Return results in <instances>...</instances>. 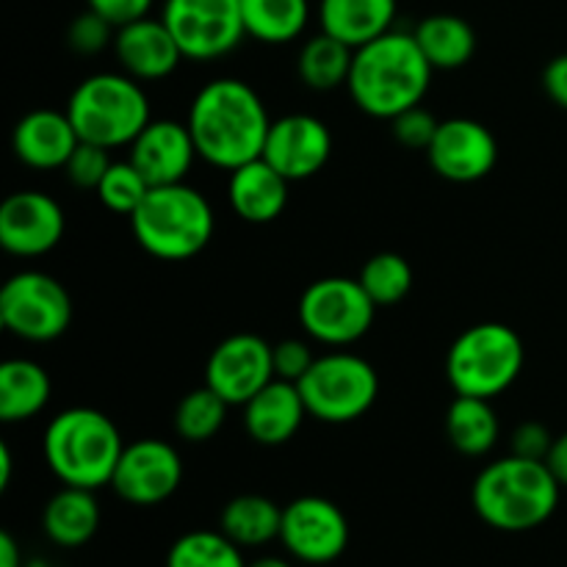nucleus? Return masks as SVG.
<instances>
[{
    "label": "nucleus",
    "mask_w": 567,
    "mask_h": 567,
    "mask_svg": "<svg viewBox=\"0 0 567 567\" xmlns=\"http://www.w3.org/2000/svg\"><path fill=\"white\" fill-rule=\"evenodd\" d=\"M0 567H22L20 548H17L14 537H11L9 532L0 535Z\"/></svg>",
    "instance_id": "37998d69"
},
{
    "label": "nucleus",
    "mask_w": 567,
    "mask_h": 567,
    "mask_svg": "<svg viewBox=\"0 0 567 567\" xmlns=\"http://www.w3.org/2000/svg\"><path fill=\"white\" fill-rule=\"evenodd\" d=\"M64 230V210L44 192H14L0 205V247L17 258L48 255L59 247Z\"/></svg>",
    "instance_id": "2eb2a0df"
},
{
    "label": "nucleus",
    "mask_w": 567,
    "mask_h": 567,
    "mask_svg": "<svg viewBox=\"0 0 567 567\" xmlns=\"http://www.w3.org/2000/svg\"><path fill=\"white\" fill-rule=\"evenodd\" d=\"M66 114L81 142L105 150L131 147L133 138L153 120L142 83L127 72H94L83 78L72 89Z\"/></svg>",
    "instance_id": "423d86ee"
},
{
    "label": "nucleus",
    "mask_w": 567,
    "mask_h": 567,
    "mask_svg": "<svg viewBox=\"0 0 567 567\" xmlns=\"http://www.w3.org/2000/svg\"><path fill=\"white\" fill-rule=\"evenodd\" d=\"M42 449L61 485L97 491L111 485L125 443L111 415L94 408H70L50 421Z\"/></svg>",
    "instance_id": "20e7f679"
},
{
    "label": "nucleus",
    "mask_w": 567,
    "mask_h": 567,
    "mask_svg": "<svg viewBox=\"0 0 567 567\" xmlns=\"http://www.w3.org/2000/svg\"><path fill=\"white\" fill-rule=\"evenodd\" d=\"M166 567H247L241 546L225 532H188L172 543L166 554Z\"/></svg>",
    "instance_id": "2f4dec72"
},
{
    "label": "nucleus",
    "mask_w": 567,
    "mask_h": 567,
    "mask_svg": "<svg viewBox=\"0 0 567 567\" xmlns=\"http://www.w3.org/2000/svg\"><path fill=\"white\" fill-rule=\"evenodd\" d=\"M28 567H53V565H42V563H33V565H28Z\"/></svg>",
    "instance_id": "49530a36"
},
{
    "label": "nucleus",
    "mask_w": 567,
    "mask_h": 567,
    "mask_svg": "<svg viewBox=\"0 0 567 567\" xmlns=\"http://www.w3.org/2000/svg\"><path fill=\"white\" fill-rule=\"evenodd\" d=\"M554 446V435L537 421H524L513 432V454L526 460H548Z\"/></svg>",
    "instance_id": "58836bf2"
},
{
    "label": "nucleus",
    "mask_w": 567,
    "mask_h": 567,
    "mask_svg": "<svg viewBox=\"0 0 567 567\" xmlns=\"http://www.w3.org/2000/svg\"><path fill=\"white\" fill-rule=\"evenodd\" d=\"M308 415L321 424H352L363 419L380 396V374L354 352H330L313 360L297 382Z\"/></svg>",
    "instance_id": "6e6552de"
},
{
    "label": "nucleus",
    "mask_w": 567,
    "mask_h": 567,
    "mask_svg": "<svg viewBox=\"0 0 567 567\" xmlns=\"http://www.w3.org/2000/svg\"><path fill=\"white\" fill-rule=\"evenodd\" d=\"M282 507L258 493L230 498L219 515V529L241 548H258L280 540Z\"/></svg>",
    "instance_id": "bb28decb"
},
{
    "label": "nucleus",
    "mask_w": 567,
    "mask_h": 567,
    "mask_svg": "<svg viewBox=\"0 0 567 567\" xmlns=\"http://www.w3.org/2000/svg\"><path fill=\"white\" fill-rule=\"evenodd\" d=\"M354 48H349L341 39L319 31L302 44L297 59L299 81L313 92H332L338 86H347L349 72H352Z\"/></svg>",
    "instance_id": "c85d7f7f"
},
{
    "label": "nucleus",
    "mask_w": 567,
    "mask_h": 567,
    "mask_svg": "<svg viewBox=\"0 0 567 567\" xmlns=\"http://www.w3.org/2000/svg\"><path fill=\"white\" fill-rule=\"evenodd\" d=\"M227 408L230 404L214 388H194L177 402L172 424H175V432L186 443H205L219 435L227 421Z\"/></svg>",
    "instance_id": "7c9ffc66"
},
{
    "label": "nucleus",
    "mask_w": 567,
    "mask_h": 567,
    "mask_svg": "<svg viewBox=\"0 0 567 567\" xmlns=\"http://www.w3.org/2000/svg\"><path fill=\"white\" fill-rule=\"evenodd\" d=\"M197 158V144L186 122L177 120H150L147 127L133 138L131 161L150 186H172L186 183Z\"/></svg>",
    "instance_id": "a211bd4d"
},
{
    "label": "nucleus",
    "mask_w": 567,
    "mask_h": 567,
    "mask_svg": "<svg viewBox=\"0 0 567 567\" xmlns=\"http://www.w3.org/2000/svg\"><path fill=\"white\" fill-rule=\"evenodd\" d=\"M264 158L288 183L308 181V177L319 175L327 161L332 158L330 127L313 114H288L271 120Z\"/></svg>",
    "instance_id": "f3484780"
},
{
    "label": "nucleus",
    "mask_w": 567,
    "mask_h": 567,
    "mask_svg": "<svg viewBox=\"0 0 567 567\" xmlns=\"http://www.w3.org/2000/svg\"><path fill=\"white\" fill-rule=\"evenodd\" d=\"M42 529L61 548L86 546L100 529V504L94 498V491L70 485L61 487L44 504Z\"/></svg>",
    "instance_id": "b1692460"
},
{
    "label": "nucleus",
    "mask_w": 567,
    "mask_h": 567,
    "mask_svg": "<svg viewBox=\"0 0 567 567\" xmlns=\"http://www.w3.org/2000/svg\"><path fill=\"white\" fill-rule=\"evenodd\" d=\"M524 341L502 321H482L460 332L446 354L449 385L457 396L496 399L524 371Z\"/></svg>",
    "instance_id": "0eeeda50"
},
{
    "label": "nucleus",
    "mask_w": 567,
    "mask_h": 567,
    "mask_svg": "<svg viewBox=\"0 0 567 567\" xmlns=\"http://www.w3.org/2000/svg\"><path fill=\"white\" fill-rule=\"evenodd\" d=\"M415 42L424 50L432 70L452 72L468 64L476 53V33L457 14H430L415 25Z\"/></svg>",
    "instance_id": "a878e982"
},
{
    "label": "nucleus",
    "mask_w": 567,
    "mask_h": 567,
    "mask_svg": "<svg viewBox=\"0 0 567 567\" xmlns=\"http://www.w3.org/2000/svg\"><path fill=\"white\" fill-rule=\"evenodd\" d=\"M11 449L9 443H3L0 446V491H6V487L11 485Z\"/></svg>",
    "instance_id": "c03bdc74"
},
{
    "label": "nucleus",
    "mask_w": 567,
    "mask_h": 567,
    "mask_svg": "<svg viewBox=\"0 0 567 567\" xmlns=\"http://www.w3.org/2000/svg\"><path fill=\"white\" fill-rule=\"evenodd\" d=\"M50 393L53 382L37 360L14 358L0 365V421L6 424L37 419L48 408Z\"/></svg>",
    "instance_id": "393cba45"
},
{
    "label": "nucleus",
    "mask_w": 567,
    "mask_h": 567,
    "mask_svg": "<svg viewBox=\"0 0 567 567\" xmlns=\"http://www.w3.org/2000/svg\"><path fill=\"white\" fill-rule=\"evenodd\" d=\"M150 188L153 186L144 181V175L131 161H114L111 169L105 172L103 183L97 186V197L114 214L133 216L138 205L144 203V197L150 194Z\"/></svg>",
    "instance_id": "72a5a7b5"
},
{
    "label": "nucleus",
    "mask_w": 567,
    "mask_h": 567,
    "mask_svg": "<svg viewBox=\"0 0 567 567\" xmlns=\"http://www.w3.org/2000/svg\"><path fill=\"white\" fill-rule=\"evenodd\" d=\"M548 468H551V474L557 476V482L563 487H567V432H563L559 437H554V446L551 452H548Z\"/></svg>",
    "instance_id": "79ce46f5"
},
{
    "label": "nucleus",
    "mask_w": 567,
    "mask_h": 567,
    "mask_svg": "<svg viewBox=\"0 0 567 567\" xmlns=\"http://www.w3.org/2000/svg\"><path fill=\"white\" fill-rule=\"evenodd\" d=\"M183 482V460L166 441L142 437L122 449L111 487L116 496L136 507H155L177 493Z\"/></svg>",
    "instance_id": "4468645a"
},
{
    "label": "nucleus",
    "mask_w": 567,
    "mask_h": 567,
    "mask_svg": "<svg viewBox=\"0 0 567 567\" xmlns=\"http://www.w3.org/2000/svg\"><path fill=\"white\" fill-rule=\"evenodd\" d=\"M432 172L452 183H476L493 172L498 144L491 127L468 116L443 120L426 150Z\"/></svg>",
    "instance_id": "dca6fc26"
},
{
    "label": "nucleus",
    "mask_w": 567,
    "mask_h": 567,
    "mask_svg": "<svg viewBox=\"0 0 567 567\" xmlns=\"http://www.w3.org/2000/svg\"><path fill=\"white\" fill-rule=\"evenodd\" d=\"M111 164H114V161H111V150L92 142H81L75 147V153L70 155V161H66L64 175L70 177L72 186L83 188V192H89V188L97 192V186L103 183Z\"/></svg>",
    "instance_id": "c9c22d12"
},
{
    "label": "nucleus",
    "mask_w": 567,
    "mask_h": 567,
    "mask_svg": "<svg viewBox=\"0 0 567 567\" xmlns=\"http://www.w3.org/2000/svg\"><path fill=\"white\" fill-rule=\"evenodd\" d=\"M247 567H293V565L286 563V559H280V557H260V559H255V563H249Z\"/></svg>",
    "instance_id": "a18cd8bd"
},
{
    "label": "nucleus",
    "mask_w": 567,
    "mask_h": 567,
    "mask_svg": "<svg viewBox=\"0 0 567 567\" xmlns=\"http://www.w3.org/2000/svg\"><path fill=\"white\" fill-rule=\"evenodd\" d=\"M441 122L435 120L432 111H426L424 105H413V109L402 111L399 116L391 120V133L402 147L408 150H430L432 138H435Z\"/></svg>",
    "instance_id": "e433bc0d"
},
{
    "label": "nucleus",
    "mask_w": 567,
    "mask_h": 567,
    "mask_svg": "<svg viewBox=\"0 0 567 567\" xmlns=\"http://www.w3.org/2000/svg\"><path fill=\"white\" fill-rule=\"evenodd\" d=\"M81 144L66 111H28L11 133V150L31 169H64L70 155Z\"/></svg>",
    "instance_id": "aec40b11"
},
{
    "label": "nucleus",
    "mask_w": 567,
    "mask_h": 567,
    "mask_svg": "<svg viewBox=\"0 0 567 567\" xmlns=\"http://www.w3.org/2000/svg\"><path fill=\"white\" fill-rule=\"evenodd\" d=\"M271 349L275 347L255 332L227 336L205 363V385L214 388L230 408H244L277 377Z\"/></svg>",
    "instance_id": "ddd939ff"
},
{
    "label": "nucleus",
    "mask_w": 567,
    "mask_h": 567,
    "mask_svg": "<svg viewBox=\"0 0 567 567\" xmlns=\"http://www.w3.org/2000/svg\"><path fill=\"white\" fill-rule=\"evenodd\" d=\"M116 25H111L103 14H97L94 9L81 11L75 20L66 28V44L75 50L78 55H97L103 53L109 44H114Z\"/></svg>",
    "instance_id": "f704fd0d"
},
{
    "label": "nucleus",
    "mask_w": 567,
    "mask_h": 567,
    "mask_svg": "<svg viewBox=\"0 0 567 567\" xmlns=\"http://www.w3.org/2000/svg\"><path fill=\"white\" fill-rule=\"evenodd\" d=\"M543 89H546L551 103L567 111V53L548 61L546 70H543Z\"/></svg>",
    "instance_id": "a19ab883"
},
{
    "label": "nucleus",
    "mask_w": 567,
    "mask_h": 567,
    "mask_svg": "<svg viewBox=\"0 0 567 567\" xmlns=\"http://www.w3.org/2000/svg\"><path fill=\"white\" fill-rule=\"evenodd\" d=\"M89 9L103 14L111 25L122 28L133 20H142L153 9V0H86Z\"/></svg>",
    "instance_id": "ea45409f"
},
{
    "label": "nucleus",
    "mask_w": 567,
    "mask_h": 567,
    "mask_svg": "<svg viewBox=\"0 0 567 567\" xmlns=\"http://www.w3.org/2000/svg\"><path fill=\"white\" fill-rule=\"evenodd\" d=\"M271 358H275V374L280 380L299 382L308 374L310 365H313L316 354L310 349V343L302 341V338H286V341L275 343Z\"/></svg>",
    "instance_id": "4c0bfd02"
},
{
    "label": "nucleus",
    "mask_w": 567,
    "mask_h": 567,
    "mask_svg": "<svg viewBox=\"0 0 567 567\" xmlns=\"http://www.w3.org/2000/svg\"><path fill=\"white\" fill-rule=\"evenodd\" d=\"M186 125L199 158L216 169L233 172L264 155L271 116L247 81L216 78L194 94Z\"/></svg>",
    "instance_id": "f257e3e1"
},
{
    "label": "nucleus",
    "mask_w": 567,
    "mask_h": 567,
    "mask_svg": "<svg viewBox=\"0 0 567 567\" xmlns=\"http://www.w3.org/2000/svg\"><path fill=\"white\" fill-rule=\"evenodd\" d=\"M247 37L264 44H288L308 28V0H241Z\"/></svg>",
    "instance_id": "c756f323"
},
{
    "label": "nucleus",
    "mask_w": 567,
    "mask_h": 567,
    "mask_svg": "<svg viewBox=\"0 0 567 567\" xmlns=\"http://www.w3.org/2000/svg\"><path fill=\"white\" fill-rule=\"evenodd\" d=\"M358 280L377 308H391L413 288V266L399 252H377L365 260Z\"/></svg>",
    "instance_id": "473e14b6"
},
{
    "label": "nucleus",
    "mask_w": 567,
    "mask_h": 567,
    "mask_svg": "<svg viewBox=\"0 0 567 567\" xmlns=\"http://www.w3.org/2000/svg\"><path fill=\"white\" fill-rule=\"evenodd\" d=\"M161 20L192 61L221 59L247 37L241 0H166Z\"/></svg>",
    "instance_id": "9b49d317"
},
{
    "label": "nucleus",
    "mask_w": 567,
    "mask_h": 567,
    "mask_svg": "<svg viewBox=\"0 0 567 567\" xmlns=\"http://www.w3.org/2000/svg\"><path fill=\"white\" fill-rule=\"evenodd\" d=\"M396 9V0H319V25L358 50L393 31Z\"/></svg>",
    "instance_id": "5701e85b"
},
{
    "label": "nucleus",
    "mask_w": 567,
    "mask_h": 567,
    "mask_svg": "<svg viewBox=\"0 0 567 567\" xmlns=\"http://www.w3.org/2000/svg\"><path fill=\"white\" fill-rule=\"evenodd\" d=\"M432 72L413 33L388 31L354 50L347 89L363 114L391 122L402 111L424 103Z\"/></svg>",
    "instance_id": "f03ea898"
},
{
    "label": "nucleus",
    "mask_w": 567,
    "mask_h": 567,
    "mask_svg": "<svg viewBox=\"0 0 567 567\" xmlns=\"http://www.w3.org/2000/svg\"><path fill=\"white\" fill-rule=\"evenodd\" d=\"M563 485L546 460L518 454L493 460L471 487L476 515L498 532H532L546 524L559 507Z\"/></svg>",
    "instance_id": "7ed1b4c3"
},
{
    "label": "nucleus",
    "mask_w": 567,
    "mask_h": 567,
    "mask_svg": "<svg viewBox=\"0 0 567 567\" xmlns=\"http://www.w3.org/2000/svg\"><path fill=\"white\" fill-rule=\"evenodd\" d=\"M308 408L297 382L275 377L244 404L247 435L260 446H286L302 426Z\"/></svg>",
    "instance_id": "412c9836"
},
{
    "label": "nucleus",
    "mask_w": 567,
    "mask_h": 567,
    "mask_svg": "<svg viewBox=\"0 0 567 567\" xmlns=\"http://www.w3.org/2000/svg\"><path fill=\"white\" fill-rule=\"evenodd\" d=\"M0 324L22 341H55L72 324L70 291L53 275L37 269L17 271L0 288Z\"/></svg>",
    "instance_id": "9d476101"
},
{
    "label": "nucleus",
    "mask_w": 567,
    "mask_h": 567,
    "mask_svg": "<svg viewBox=\"0 0 567 567\" xmlns=\"http://www.w3.org/2000/svg\"><path fill=\"white\" fill-rule=\"evenodd\" d=\"M449 443L465 457H485L502 435V424L491 399L454 396L446 413Z\"/></svg>",
    "instance_id": "cd10ccee"
},
{
    "label": "nucleus",
    "mask_w": 567,
    "mask_h": 567,
    "mask_svg": "<svg viewBox=\"0 0 567 567\" xmlns=\"http://www.w3.org/2000/svg\"><path fill=\"white\" fill-rule=\"evenodd\" d=\"M299 324L316 343L341 349L374 327L377 305L354 277H321L299 297Z\"/></svg>",
    "instance_id": "1a4fd4ad"
},
{
    "label": "nucleus",
    "mask_w": 567,
    "mask_h": 567,
    "mask_svg": "<svg viewBox=\"0 0 567 567\" xmlns=\"http://www.w3.org/2000/svg\"><path fill=\"white\" fill-rule=\"evenodd\" d=\"M280 543L305 565H330L347 551L349 520L336 502L324 496L293 498L282 507Z\"/></svg>",
    "instance_id": "f8f14e48"
},
{
    "label": "nucleus",
    "mask_w": 567,
    "mask_h": 567,
    "mask_svg": "<svg viewBox=\"0 0 567 567\" xmlns=\"http://www.w3.org/2000/svg\"><path fill=\"white\" fill-rule=\"evenodd\" d=\"M133 238L147 255L169 264L194 258L214 238V208L188 183L153 186L131 216Z\"/></svg>",
    "instance_id": "39448f33"
},
{
    "label": "nucleus",
    "mask_w": 567,
    "mask_h": 567,
    "mask_svg": "<svg viewBox=\"0 0 567 567\" xmlns=\"http://www.w3.org/2000/svg\"><path fill=\"white\" fill-rule=\"evenodd\" d=\"M114 53L122 70L136 81H164L183 61L166 22L150 14L116 28Z\"/></svg>",
    "instance_id": "6ab92c4d"
},
{
    "label": "nucleus",
    "mask_w": 567,
    "mask_h": 567,
    "mask_svg": "<svg viewBox=\"0 0 567 567\" xmlns=\"http://www.w3.org/2000/svg\"><path fill=\"white\" fill-rule=\"evenodd\" d=\"M288 186L291 183L260 155L230 172L227 199L238 219L249 225H269L288 208Z\"/></svg>",
    "instance_id": "4be33fe9"
}]
</instances>
